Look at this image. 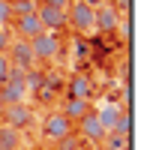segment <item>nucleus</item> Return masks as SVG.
I'll return each mask as SVG.
<instances>
[{
    "instance_id": "obj_1",
    "label": "nucleus",
    "mask_w": 156,
    "mask_h": 150,
    "mask_svg": "<svg viewBox=\"0 0 156 150\" xmlns=\"http://www.w3.org/2000/svg\"><path fill=\"white\" fill-rule=\"evenodd\" d=\"M66 18L75 33H93L96 30V6L87 0H72L66 6Z\"/></svg>"
},
{
    "instance_id": "obj_2",
    "label": "nucleus",
    "mask_w": 156,
    "mask_h": 150,
    "mask_svg": "<svg viewBox=\"0 0 156 150\" xmlns=\"http://www.w3.org/2000/svg\"><path fill=\"white\" fill-rule=\"evenodd\" d=\"M60 48H63V42H60V36H57V33H51V30H42L39 36L30 39V51H33V57L42 60V63L54 60V57L60 54Z\"/></svg>"
},
{
    "instance_id": "obj_3",
    "label": "nucleus",
    "mask_w": 156,
    "mask_h": 150,
    "mask_svg": "<svg viewBox=\"0 0 156 150\" xmlns=\"http://www.w3.org/2000/svg\"><path fill=\"white\" fill-rule=\"evenodd\" d=\"M33 120H36V114L33 108L27 105V102H18V105H3V126H9V129H27V126H33Z\"/></svg>"
},
{
    "instance_id": "obj_4",
    "label": "nucleus",
    "mask_w": 156,
    "mask_h": 150,
    "mask_svg": "<svg viewBox=\"0 0 156 150\" xmlns=\"http://www.w3.org/2000/svg\"><path fill=\"white\" fill-rule=\"evenodd\" d=\"M6 57H9L12 69H24V72H30L33 63H36V57L30 51V42H27V39H12L9 48H6Z\"/></svg>"
},
{
    "instance_id": "obj_5",
    "label": "nucleus",
    "mask_w": 156,
    "mask_h": 150,
    "mask_svg": "<svg viewBox=\"0 0 156 150\" xmlns=\"http://www.w3.org/2000/svg\"><path fill=\"white\" fill-rule=\"evenodd\" d=\"M66 135H72V120H66L60 111L48 114V117L42 120V138H45V141H60V138H66Z\"/></svg>"
},
{
    "instance_id": "obj_6",
    "label": "nucleus",
    "mask_w": 156,
    "mask_h": 150,
    "mask_svg": "<svg viewBox=\"0 0 156 150\" xmlns=\"http://www.w3.org/2000/svg\"><path fill=\"white\" fill-rule=\"evenodd\" d=\"M36 15H39V21H42V27H45V30H51V33H60L63 27H69L66 9H57V6H45V3H39Z\"/></svg>"
},
{
    "instance_id": "obj_7",
    "label": "nucleus",
    "mask_w": 156,
    "mask_h": 150,
    "mask_svg": "<svg viewBox=\"0 0 156 150\" xmlns=\"http://www.w3.org/2000/svg\"><path fill=\"white\" fill-rule=\"evenodd\" d=\"M78 132H81L87 141H93V144H102V138L108 135V132H105V126L99 123V117H96V111H93V108H90V111L78 120Z\"/></svg>"
},
{
    "instance_id": "obj_8",
    "label": "nucleus",
    "mask_w": 156,
    "mask_h": 150,
    "mask_svg": "<svg viewBox=\"0 0 156 150\" xmlns=\"http://www.w3.org/2000/svg\"><path fill=\"white\" fill-rule=\"evenodd\" d=\"M12 24H15V36H18V39H27V42H30L33 36H39V33L45 30L36 12H33V15H21V18H12Z\"/></svg>"
},
{
    "instance_id": "obj_9",
    "label": "nucleus",
    "mask_w": 156,
    "mask_h": 150,
    "mask_svg": "<svg viewBox=\"0 0 156 150\" xmlns=\"http://www.w3.org/2000/svg\"><path fill=\"white\" fill-rule=\"evenodd\" d=\"M117 21H120V15H117V9L111 6V3L96 6V30H99V33H114Z\"/></svg>"
},
{
    "instance_id": "obj_10",
    "label": "nucleus",
    "mask_w": 156,
    "mask_h": 150,
    "mask_svg": "<svg viewBox=\"0 0 156 150\" xmlns=\"http://www.w3.org/2000/svg\"><path fill=\"white\" fill-rule=\"evenodd\" d=\"M87 111H90V99H72V96H69V99L63 102V108H60V114H63L66 120H72V123H78Z\"/></svg>"
},
{
    "instance_id": "obj_11",
    "label": "nucleus",
    "mask_w": 156,
    "mask_h": 150,
    "mask_svg": "<svg viewBox=\"0 0 156 150\" xmlns=\"http://www.w3.org/2000/svg\"><path fill=\"white\" fill-rule=\"evenodd\" d=\"M120 114H123V108H120V105H102V108L96 111V117H99V123L105 126V132H117Z\"/></svg>"
},
{
    "instance_id": "obj_12",
    "label": "nucleus",
    "mask_w": 156,
    "mask_h": 150,
    "mask_svg": "<svg viewBox=\"0 0 156 150\" xmlns=\"http://www.w3.org/2000/svg\"><path fill=\"white\" fill-rule=\"evenodd\" d=\"M90 93H93V81L87 75H72L69 78V96L72 99H90Z\"/></svg>"
},
{
    "instance_id": "obj_13",
    "label": "nucleus",
    "mask_w": 156,
    "mask_h": 150,
    "mask_svg": "<svg viewBox=\"0 0 156 150\" xmlns=\"http://www.w3.org/2000/svg\"><path fill=\"white\" fill-rule=\"evenodd\" d=\"M18 144H21V132L18 129L0 126V147L3 150H18Z\"/></svg>"
},
{
    "instance_id": "obj_14",
    "label": "nucleus",
    "mask_w": 156,
    "mask_h": 150,
    "mask_svg": "<svg viewBox=\"0 0 156 150\" xmlns=\"http://www.w3.org/2000/svg\"><path fill=\"white\" fill-rule=\"evenodd\" d=\"M12 6V18H21V15H33L39 9V0H9Z\"/></svg>"
},
{
    "instance_id": "obj_15",
    "label": "nucleus",
    "mask_w": 156,
    "mask_h": 150,
    "mask_svg": "<svg viewBox=\"0 0 156 150\" xmlns=\"http://www.w3.org/2000/svg\"><path fill=\"white\" fill-rule=\"evenodd\" d=\"M102 144L108 150H129V135H120V132H108L102 138Z\"/></svg>"
},
{
    "instance_id": "obj_16",
    "label": "nucleus",
    "mask_w": 156,
    "mask_h": 150,
    "mask_svg": "<svg viewBox=\"0 0 156 150\" xmlns=\"http://www.w3.org/2000/svg\"><path fill=\"white\" fill-rule=\"evenodd\" d=\"M9 75H12V63H9L6 51H0V84H6V81H9Z\"/></svg>"
},
{
    "instance_id": "obj_17",
    "label": "nucleus",
    "mask_w": 156,
    "mask_h": 150,
    "mask_svg": "<svg viewBox=\"0 0 156 150\" xmlns=\"http://www.w3.org/2000/svg\"><path fill=\"white\" fill-rule=\"evenodd\" d=\"M12 24V6L9 0H0V27H9Z\"/></svg>"
},
{
    "instance_id": "obj_18",
    "label": "nucleus",
    "mask_w": 156,
    "mask_h": 150,
    "mask_svg": "<svg viewBox=\"0 0 156 150\" xmlns=\"http://www.w3.org/2000/svg\"><path fill=\"white\" fill-rule=\"evenodd\" d=\"M57 150H81V141H78L75 135H66V138L57 141Z\"/></svg>"
},
{
    "instance_id": "obj_19",
    "label": "nucleus",
    "mask_w": 156,
    "mask_h": 150,
    "mask_svg": "<svg viewBox=\"0 0 156 150\" xmlns=\"http://www.w3.org/2000/svg\"><path fill=\"white\" fill-rule=\"evenodd\" d=\"M111 6L117 9V15H129V9H132V0H114Z\"/></svg>"
},
{
    "instance_id": "obj_20",
    "label": "nucleus",
    "mask_w": 156,
    "mask_h": 150,
    "mask_svg": "<svg viewBox=\"0 0 156 150\" xmlns=\"http://www.w3.org/2000/svg\"><path fill=\"white\" fill-rule=\"evenodd\" d=\"M9 42H12L9 27H0V51H6V48H9Z\"/></svg>"
},
{
    "instance_id": "obj_21",
    "label": "nucleus",
    "mask_w": 156,
    "mask_h": 150,
    "mask_svg": "<svg viewBox=\"0 0 156 150\" xmlns=\"http://www.w3.org/2000/svg\"><path fill=\"white\" fill-rule=\"evenodd\" d=\"M39 3H45V6H57V9H66L72 0H39Z\"/></svg>"
},
{
    "instance_id": "obj_22",
    "label": "nucleus",
    "mask_w": 156,
    "mask_h": 150,
    "mask_svg": "<svg viewBox=\"0 0 156 150\" xmlns=\"http://www.w3.org/2000/svg\"><path fill=\"white\" fill-rule=\"evenodd\" d=\"M129 99H132V87L129 81H123V105H129Z\"/></svg>"
},
{
    "instance_id": "obj_23",
    "label": "nucleus",
    "mask_w": 156,
    "mask_h": 150,
    "mask_svg": "<svg viewBox=\"0 0 156 150\" xmlns=\"http://www.w3.org/2000/svg\"><path fill=\"white\" fill-rule=\"evenodd\" d=\"M0 150H3V147H0Z\"/></svg>"
}]
</instances>
